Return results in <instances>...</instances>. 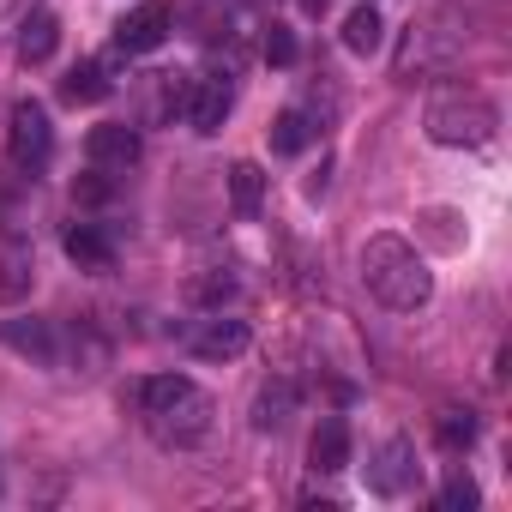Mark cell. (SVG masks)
Listing matches in <instances>:
<instances>
[{"instance_id": "6da1fadb", "label": "cell", "mask_w": 512, "mask_h": 512, "mask_svg": "<svg viewBox=\"0 0 512 512\" xmlns=\"http://www.w3.org/2000/svg\"><path fill=\"white\" fill-rule=\"evenodd\" d=\"M211 416H217L211 392L187 374H151L139 386V422L163 452H193L211 434Z\"/></svg>"}, {"instance_id": "7a4b0ae2", "label": "cell", "mask_w": 512, "mask_h": 512, "mask_svg": "<svg viewBox=\"0 0 512 512\" xmlns=\"http://www.w3.org/2000/svg\"><path fill=\"white\" fill-rule=\"evenodd\" d=\"M362 284L392 314H416L434 296V272H428V260L404 235H368V247H362Z\"/></svg>"}, {"instance_id": "3957f363", "label": "cell", "mask_w": 512, "mask_h": 512, "mask_svg": "<svg viewBox=\"0 0 512 512\" xmlns=\"http://www.w3.org/2000/svg\"><path fill=\"white\" fill-rule=\"evenodd\" d=\"M422 127H428V139H434V145L476 151V145H488V139H494L500 115H494V103H488L476 85H440V91L428 97V109H422Z\"/></svg>"}, {"instance_id": "277c9868", "label": "cell", "mask_w": 512, "mask_h": 512, "mask_svg": "<svg viewBox=\"0 0 512 512\" xmlns=\"http://www.w3.org/2000/svg\"><path fill=\"white\" fill-rule=\"evenodd\" d=\"M7 157L25 181H37L55 157V127H49V109L37 97H19L13 115H7Z\"/></svg>"}, {"instance_id": "5b68a950", "label": "cell", "mask_w": 512, "mask_h": 512, "mask_svg": "<svg viewBox=\"0 0 512 512\" xmlns=\"http://www.w3.org/2000/svg\"><path fill=\"white\" fill-rule=\"evenodd\" d=\"M416 476H422V464H416V446H410L404 434L380 440V452L368 458V488H374V494H386V500L410 494V488H416Z\"/></svg>"}, {"instance_id": "8992f818", "label": "cell", "mask_w": 512, "mask_h": 512, "mask_svg": "<svg viewBox=\"0 0 512 512\" xmlns=\"http://www.w3.org/2000/svg\"><path fill=\"white\" fill-rule=\"evenodd\" d=\"M169 25H175L169 0H139L133 13L115 19V49H121V55H151V49H163Z\"/></svg>"}, {"instance_id": "52a82bcc", "label": "cell", "mask_w": 512, "mask_h": 512, "mask_svg": "<svg viewBox=\"0 0 512 512\" xmlns=\"http://www.w3.org/2000/svg\"><path fill=\"white\" fill-rule=\"evenodd\" d=\"M229 109H235V91H229V79H187V97H181V115H187V127L193 133H223V121H229Z\"/></svg>"}, {"instance_id": "ba28073f", "label": "cell", "mask_w": 512, "mask_h": 512, "mask_svg": "<svg viewBox=\"0 0 512 512\" xmlns=\"http://www.w3.org/2000/svg\"><path fill=\"white\" fill-rule=\"evenodd\" d=\"M139 151H145V139H139V127H127V121H103V127H91L85 133V157H91V169H133L139 163Z\"/></svg>"}, {"instance_id": "9c48e42d", "label": "cell", "mask_w": 512, "mask_h": 512, "mask_svg": "<svg viewBox=\"0 0 512 512\" xmlns=\"http://www.w3.org/2000/svg\"><path fill=\"white\" fill-rule=\"evenodd\" d=\"M247 338H253V332H247V320H235V314H223V308H217V314L193 332V344H187V350H193L199 362H235V356L247 350Z\"/></svg>"}, {"instance_id": "30bf717a", "label": "cell", "mask_w": 512, "mask_h": 512, "mask_svg": "<svg viewBox=\"0 0 512 512\" xmlns=\"http://www.w3.org/2000/svg\"><path fill=\"white\" fill-rule=\"evenodd\" d=\"M61 247H67V260L79 266V272H115V241H109V229L103 223H73L67 235H61Z\"/></svg>"}, {"instance_id": "8fae6325", "label": "cell", "mask_w": 512, "mask_h": 512, "mask_svg": "<svg viewBox=\"0 0 512 512\" xmlns=\"http://www.w3.org/2000/svg\"><path fill=\"white\" fill-rule=\"evenodd\" d=\"M0 344L19 350V356H31V362H43V368L61 362V338H55L49 320H0Z\"/></svg>"}, {"instance_id": "7c38bea8", "label": "cell", "mask_w": 512, "mask_h": 512, "mask_svg": "<svg viewBox=\"0 0 512 512\" xmlns=\"http://www.w3.org/2000/svg\"><path fill=\"white\" fill-rule=\"evenodd\" d=\"M55 43H61V25H55V13H43V7H31V13L13 25V55H19L25 67H43V61L55 55Z\"/></svg>"}, {"instance_id": "4fadbf2b", "label": "cell", "mask_w": 512, "mask_h": 512, "mask_svg": "<svg viewBox=\"0 0 512 512\" xmlns=\"http://www.w3.org/2000/svg\"><path fill=\"white\" fill-rule=\"evenodd\" d=\"M308 464H314L320 476L350 470V422H344V416H320V428H314V440H308Z\"/></svg>"}, {"instance_id": "5bb4252c", "label": "cell", "mask_w": 512, "mask_h": 512, "mask_svg": "<svg viewBox=\"0 0 512 512\" xmlns=\"http://www.w3.org/2000/svg\"><path fill=\"white\" fill-rule=\"evenodd\" d=\"M296 404H302L296 380H266L260 392H253V428H260V434H278V428H290Z\"/></svg>"}, {"instance_id": "9a60e30c", "label": "cell", "mask_w": 512, "mask_h": 512, "mask_svg": "<svg viewBox=\"0 0 512 512\" xmlns=\"http://www.w3.org/2000/svg\"><path fill=\"white\" fill-rule=\"evenodd\" d=\"M31 284H37V260H31V247L13 235V241H7V253H0V308L25 302V296H31Z\"/></svg>"}, {"instance_id": "2e32d148", "label": "cell", "mask_w": 512, "mask_h": 512, "mask_svg": "<svg viewBox=\"0 0 512 512\" xmlns=\"http://www.w3.org/2000/svg\"><path fill=\"white\" fill-rule=\"evenodd\" d=\"M229 205H235V217H260V205H266V169L260 163H229Z\"/></svg>"}, {"instance_id": "e0dca14e", "label": "cell", "mask_w": 512, "mask_h": 512, "mask_svg": "<svg viewBox=\"0 0 512 512\" xmlns=\"http://www.w3.org/2000/svg\"><path fill=\"white\" fill-rule=\"evenodd\" d=\"M109 91H115V79H109L103 61H79V67L61 79V103H73V109H79V103H103Z\"/></svg>"}, {"instance_id": "ac0fdd59", "label": "cell", "mask_w": 512, "mask_h": 512, "mask_svg": "<svg viewBox=\"0 0 512 512\" xmlns=\"http://www.w3.org/2000/svg\"><path fill=\"white\" fill-rule=\"evenodd\" d=\"M229 296H235V272H229V266H205L199 278H187V302L205 308V314H217Z\"/></svg>"}, {"instance_id": "d6986e66", "label": "cell", "mask_w": 512, "mask_h": 512, "mask_svg": "<svg viewBox=\"0 0 512 512\" xmlns=\"http://www.w3.org/2000/svg\"><path fill=\"white\" fill-rule=\"evenodd\" d=\"M386 43V25H380V13H374V0H362V7L344 19V49L350 55H374Z\"/></svg>"}, {"instance_id": "ffe728a7", "label": "cell", "mask_w": 512, "mask_h": 512, "mask_svg": "<svg viewBox=\"0 0 512 512\" xmlns=\"http://www.w3.org/2000/svg\"><path fill=\"white\" fill-rule=\"evenodd\" d=\"M314 133H320V127H314L302 109H284V115L272 121V151H278V157H302V151L314 145Z\"/></svg>"}, {"instance_id": "44dd1931", "label": "cell", "mask_w": 512, "mask_h": 512, "mask_svg": "<svg viewBox=\"0 0 512 512\" xmlns=\"http://www.w3.org/2000/svg\"><path fill=\"white\" fill-rule=\"evenodd\" d=\"M434 440H440L446 452H470V446H476V416H470V410H440Z\"/></svg>"}, {"instance_id": "7402d4cb", "label": "cell", "mask_w": 512, "mask_h": 512, "mask_svg": "<svg viewBox=\"0 0 512 512\" xmlns=\"http://www.w3.org/2000/svg\"><path fill=\"white\" fill-rule=\"evenodd\" d=\"M476 500H482V488H476L464 470H452V476L440 482V500H434V506H440V512H470Z\"/></svg>"}, {"instance_id": "603a6c76", "label": "cell", "mask_w": 512, "mask_h": 512, "mask_svg": "<svg viewBox=\"0 0 512 512\" xmlns=\"http://www.w3.org/2000/svg\"><path fill=\"white\" fill-rule=\"evenodd\" d=\"M296 55H302V49H296V31L272 25V31H266V61H272V67H296Z\"/></svg>"}, {"instance_id": "cb8c5ba5", "label": "cell", "mask_w": 512, "mask_h": 512, "mask_svg": "<svg viewBox=\"0 0 512 512\" xmlns=\"http://www.w3.org/2000/svg\"><path fill=\"white\" fill-rule=\"evenodd\" d=\"M73 199H79V205H103V199H109L103 169H97V175H85V181H73Z\"/></svg>"}, {"instance_id": "d4e9b609", "label": "cell", "mask_w": 512, "mask_h": 512, "mask_svg": "<svg viewBox=\"0 0 512 512\" xmlns=\"http://www.w3.org/2000/svg\"><path fill=\"white\" fill-rule=\"evenodd\" d=\"M326 187H332V157H320V169L302 181V193H308V199H326Z\"/></svg>"}, {"instance_id": "484cf974", "label": "cell", "mask_w": 512, "mask_h": 512, "mask_svg": "<svg viewBox=\"0 0 512 512\" xmlns=\"http://www.w3.org/2000/svg\"><path fill=\"white\" fill-rule=\"evenodd\" d=\"M31 7H37V0H0V25H19Z\"/></svg>"}, {"instance_id": "4316f807", "label": "cell", "mask_w": 512, "mask_h": 512, "mask_svg": "<svg viewBox=\"0 0 512 512\" xmlns=\"http://www.w3.org/2000/svg\"><path fill=\"white\" fill-rule=\"evenodd\" d=\"M326 7H332V0H302V13H308V19H320Z\"/></svg>"}]
</instances>
